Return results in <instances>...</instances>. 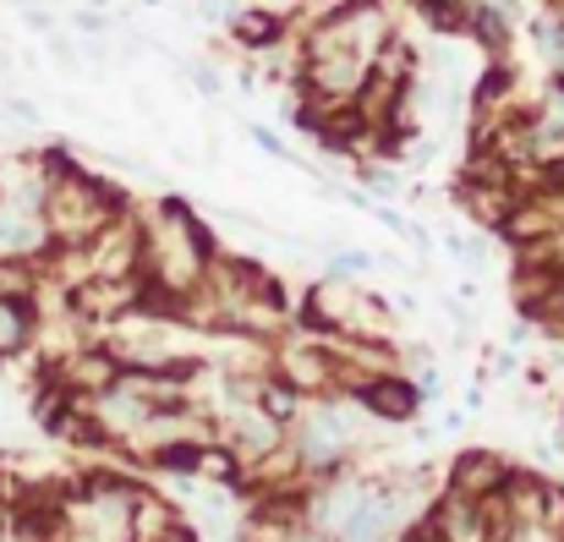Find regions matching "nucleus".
<instances>
[{"mask_svg":"<svg viewBox=\"0 0 564 542\" xmlns=\"http://www.w3.org/2000/svg\"><path fill=\"white\" fill-rule=\"evenodd\" d=\"M280 33H285V22H280L274 11H241L236 28H230V39H236L241 50H274Z\"/></svg>","mask_w":564,"mask_h":542,"instance_id":"nucleus-2","label":"nucleus"},{"mask_svg":"<svg viewBox=\"0 0 564 542\" xmlns=\"http://www.w3.org/2000/svg\"><path fill=\"white\" fill-rule=\"evenodd\" d=\"M22 335H28V318H22V307L11 296V302H0V351H17Z\"/></svg>","mask_w":564,"mask_h":542,"instance_id":"nucleus-3","label":"nucleus"},{"mask_svg":"<svg viewBox=\"0 0 564 542\" xmlns=\"http://www.w3.org/2000/svg\"><path fill=\"white\" fill-rule=\"evenodd\" d=\"M368 400H373L378 411H389V416H405L411 411V389H400V383H378V389H368Z\"/></svg>","mask_w":564,"mask_h":542,"instance_id":"nucleus-4","label":"nucleus"},{"mask_svg":"<svg viewBox=\"0 0 564 542\" xmlns=\"http://www.w3.org/2000/svg\"><path fill=\"white\" fill-rule=\"evenodd\" d=\"M285 367H291V383H324V361L307 357V351H291Z\"/></svg>","mask_w":564,"mask_h":542,"instance_id":"nucleus-5","label":"nucleus"},{"mask_svg":"<svg viewBox=\"0 0 564 542\" xmlns=\"http://www.w3.org/2000/svg\"><path fill=\"white\" fill-rule=\"evenodd\" d=\"M72 22H77V33H88V39H99V33H105V28H110V22H105V17H99V11H77V17H72Z\"/></svg>","mask_w":564,"mask_h":542,"instance_id":"nucleus-6","label":"nucleus"},{"mask_svg":"<svg viewBox=\"0 0 564 542\" xmlns=\"http://www.w3.org/2000/svg\"><path fill=\"white\" fill-rule=\"evenodd\" d=\"M411 542H449V532H444L438 521H427V527H422V532H416V538H411Z\"/></svg>","mask_w":564,"mask_h":542,"instance_id":"nucleus-7","label":"nucleus"},{"mask_svg":"<svg viewBox=\"0 0 564 542\" xmlns=\"http://www.w3.org/2000/svg\"><path fill=\"white\" fill-rule=\"evenodd\" d=\"M510 483V471L494 460V455H466L460 466H455V488L466 494V499H488L494 488H505Z\"/></svg>","mask_w":564,"mask_h":542,"instance_id":"nucleus-1","label":"nucleus"}]
</instances>
